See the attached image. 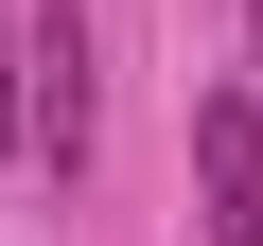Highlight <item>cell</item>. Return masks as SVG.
<instances>
[{"mask_svg":"<svg viewBox=\"0 0 263 246\" xmlns=\"http://www.w3.org/2000/svg\"><path fill=\"white\" fill-rule=\"evenodd\" d=\"M18 159L88 176V0H18Z\"/></svg>","mask_w":263,"mask_h":246,"instance_id":"6da1fadb","label":"cell"},{"mask_svg":"<svg viewBox=\"0 0 263 246\" xmlns=\"http://www.w3.org/2000/svg\"><path fill=\"white\" fill-rule=\"evenodd\" d=\"M193 194L211 246H263V88H193Z\"/></svg>","mask_w":263,"mask_h":246,"instance_id":"7a4b0ae2","label":"cell"},{"mask_svg":"<svg viewBox=\"0 0 263 246\" xmlns=\"http://www.w3.org/2000/svg\"><path fill=\"white\" fill-rule=\"evenodd\" d=\"M0 159H18V18H0Z\"/></svg>","mask_w":263,"mask_h":246,"instance_id":"3957f363","label":"cell"},{"mask_svg":"<svg viewBox=\"0 0 263 246\" xmlns=\"http://www.w3.org/2000/svg\"><path fill=\"white\" fill-rule=\"evenodd\" d=\"M246 18H263V0H246Z\"/></svg>","mask_w":263,"mask_h":246,"instance_id":"277c9868","label":"cell"}]
</instances>
